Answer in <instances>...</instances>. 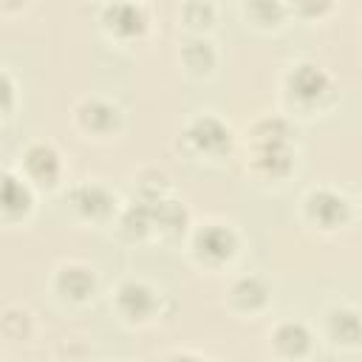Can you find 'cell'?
Masks as SVG:
<instances>
[{"instance_id": "6da1fadb", "label": "cell", "mask_w": 362, "mask_h": 362, "mask_svg": "<svg viewBox=\"0 0 362 362\" xmlns=\"http://www.w3.org/2000/svg\"><path fill=\"white\" fill-rule=\"evenodd\" d=\"M246 170L272 184H283L297 170L294 130L286 116H260L246 127Z\"/></svg>"}, {"instance_id": "7a4b0ae2", "label": "cell", "mask_w": 362, "mask_h": 362, "mask_svg": "<svg viewBox=\"0 0 362 362\" xmlns=\"http://www.w3.org/2000/svg\"><path fill=\"white\" fill-rule=\"evenodd\" d=\"M283 102L286 107L303 116H320L325 110L334 107L337 102V85L334 76L311 62V59H300L294 65H288V71L283 74Z\"/></svg>"}, {"instance_id": "3957f363", "label": "cell", "mask_w": 362, "mask_h": 362, "mask_svg": "<svg viewBox=\"0 0 362 362\" xmlns=\"http://www.w3.org/2000/svg\"><path fill=\"white\" fill-rule=\"evenodd\" d=\"M110 308L127 328H147L164 314V294L141 277H124L113 288Z\"/></svg>"}, {"instance_id": "277c9868", "label": "cell", "mask_w": 362, "mask_h": 362, "mask_svg": "<svg viewBox=\"0 0 362 362\" xmlns=\"http://www.w3.org/2000/svg\"><path fill=\"white\" fill-rule=\"evenodd\" d=\"M240 252V235L232 223L206 221L189 232V257L209 272H221L235 263Z\"/></svg>"}, {"instance_id": "5b68a950", "label": "cell", "mask_w": 362, "mask_h": 362, "mask_svg": "<svg viewBox=\"0 0 362 362\" xmlns=\"http://www.w3.org/2000/svg\"><path fill=\"white\" fill-rule=\"evenodd\" d=\"M181 141L198 161H223L235 147L232 127L215 113H195L181 130Z\"/></svg>"}, {"instance_id": "8992f818", "label": "cell", "mask_w": 362, "mask_h": 362, "mask_svg": "<svg viewBox=\"0 0 362 362\" xmlns=\"http://www.w3.org/2000/svg\"><path fill=\"white\" fill-rule=\"evenodd\" d=\"M300 212H303V221L311 229H317L322 235H331V232H339L342 226H348V221L354 215V204L339 189L314 187V189H308L303 195Z\"/></svg>"}, {"instance_id": "52a82bcc", "label": "cell", "mask_w": 362, "mask_h": 362, "mask_svg": "<svg viewBox=\"0 0 362 362\" xmlns=\"http://www.w3.org/2000/svg\"><path fill=\"white\" fill-rule=\"evenodd\" d=\"M74 124L85 139L110 141L124 127V113L113 99L105 96H85L74 105Z\"/></svg>"}, {"instance_id": "ba28073f", "label": "cell", "mask_w": 362, "mask_h": 362, "mask_svg": "<svg viewBox=\"0 0 362 362\" xmlns=\"http://www.w3.org/2000/svg\"><path fill=\"white\" fill-rule=\"evenodd\" d=\"M99 28L116 42H139L150 31V11L141 0H107L99 8Z\"/></svg>"}, {"instance_id": "9c48e42d", "label": "cell", "mask_w": 362, "mask_h": 362, "mask_svg": "<svg viewBox=\"0 0 362 362\" xmlns=\"http://www.w3.org/2000/svg\"><path fill=\"white\" fill-rule=\"evenodd\" d=\"M37 189H57L62 184V156L51 141H31L20 153V167H17Z\"/></svg>"}, {"instance_id": "30bf717a", "label": "cell", "mask_w": 362, "mask_h": 362, "mask_svg": "<svg viewBox=\"0 0 362 362\" xmlns=\"http://www.w3.org/2000/svg\"><path fill=\"white\" fill-rule=\"evenodd\" d=\"M54 294L68 303V305H88L96 291H99V277L93 272V266L82 263V260H65L54 269L51 277Z\"/></svg>"}, {"instance_id": "8fae6325", "label": "cell", "mask_w": 362, "mask_h": 362, "mask_svg": "<svg viewBox=\"0 0 362 362\" xmlns=\"http://www.w3.org/2000/svg\"><path fill=\"white\" fill-rule=\"evenodd\" d=\"M272 305V286L260 274H238L226 286V308L243 320H257Z\"/></svg>"}, {"instance_id": "7c38bea8", "label": "cell", "mask_w": 362, "mask_h": 362, "mask_svg": "<svg viewBox=\"0 0 362 362\" xmlns=\"http://www.w3.org/2000/svg\"><path fill=\"white\" fill-rule=\"evenodd\" d=\"M68 204L74 206V212L82 221H90V223H107V221H116V215H119L116 195L99 181L74 184L68 189Z\"/></svg>"}, {"instance_id": "4fadbf2b", "label": "cell", "mask_w": 362, "mask_h": 362, "mask_svg": "<svg viewBox=\"0 0 362 362\" xmlns=\"http://www.w3.org/2000/svg\"><path fill=\"white\" fill-rule=\"evenodd\" d=\"M322 334L339 351L362 348V311L351 303H334L322 314Z\"/></svg>"}, {"instance_id": "5bb4252c", "label": "cell", "mask_w": 362, "mask_h": 362, "mask_svg": "<svg viewBox=\"0 0 362 362\" xmlns=\"http://www.w3.org/2000/svg\"><path fill=\"white\" fill-rule=\"evenodd\" d=\"M269 351L277 359H305L314 351V331L303 320H280L269 328Z\"/></svg>"}, {"instance_id": "9a60e30c", "label": "cell", "mask_w": 362, "mask_h": 362, "mask_svg": "<svg viewBox=\"0 0 362 362\" xmlns=\"http://www.w3.org/2000/svg\"><path fill=\"white\" fill-rule=\"evenodd\" d=\"M34 184L20 173V170H6L3 173V221L6 223H17L25 221L34 212Z\"/></svg>"}, {"instance_id": "2e32d148", "label": "cell", "mask_w": 362, "mask_h": 362, "mask_svg": "<svg viewBox=\"0 0 362 362\" xmlns=\"http://www.w3.org/2000/svg\"><path fill=\"white\" fill-rule=\"evenodd\" d=\"M150 204H153V229H156L158 240L181 238L189 229V212L181 201L164 195V198H156Z\"/></svg>"}, {"instance_id": "e0dca14e", "label": "cell", "mask_w": 362, "mask_h": 362, "mask_svg": "<svg viewBox=\"0 0 362 362\" xmlns=\"http://www.w3.org/2000/svg\"><path fill=\"white\" fill-rule=\"evenodd\" d=\"M178 59L192 76H209L218 68V51L206 34H189L178 48Z\"/></svg>"}, {"instance_id": "ac0fdd59", "label": "cell", "mask_w": 362, "mask_h": 362, "mask_svg": "<svg viewBox=\"0 0 362 362\" xmlns=\"http://www.w3.org/2000/svg\"><path fill=\"white\" fill-rule=\"evenodd\" d=\"M240 14L255 31H280L291 17L286 0H240Z\"/></svg>"}, {"instance_id": "d6986e66", "label": "cell", "mask_w": 362, "mask_h": 362, "mask_svg": "<svg viewBox=\"0 0 362 362\" xmlns=\"http://www.w3.org/2000/svg\"><path fill=\"white\" fill-rule=\"evenodd\" d=\"M178 17L189 34H209L218 20V8L215 0H184Z\"/></svg>"}, {"instance_id": "ffe728a7", "label": "cell", "mask_w": 362, "mask_h": 362, "mask_svg": "<svg viewBox=\"0 0 362 362\" xmlns=\"http://www.w3.org/2000/svg\"><path fill=\"white\" fill-rule=\"evenodd\" d=\"M286 3H288V14L303 23H320L331 17L337 8V0H286Z\"/></svg>"}, {"instance_id": "44dd1931", "label": "cell", "mask_w": 362, "mask_h": 362, "mask_svg": "<svg viewBox=\"0 0 362 362\" xmlns=\"http://www.w3.org/2000/svg\"><path fill=\"white\" fill-rule=\"evenodd\" d=\"M11 99H14V79L8 71H3V113L11 116Z\"/></svg>"}, {"instance_id": "7402d4cb", "label": "cell", "mask_w": 362, "mask_h": 362, "mask_svg": "<svg viewBox=\"0 0 362 362\" xmlns=\"http://www.w3.org/2000/svg\"><path fill=\"white\" fill-rule=\"evenodd\" d=\"M0 6H3V14H11V11L23 8V6H25V0H0Z\"/></svg>"}]
</instances>
